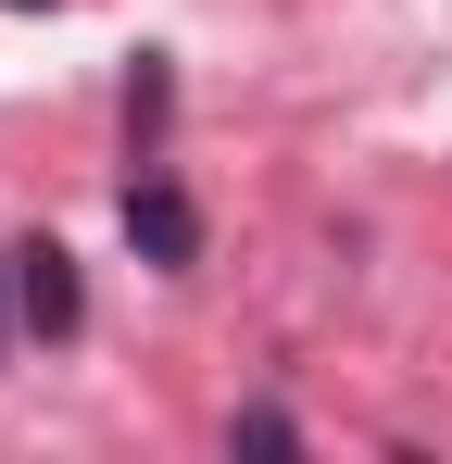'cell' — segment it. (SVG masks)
Listing matches in <instances>:
<instances>
[{
  "label": "cell",
  "mask_w": 452,
  "mask_h": 464,
  "mask_svg": "<svg viewBox=\"0 0 452 464\" xmlns=\"http://www.w3.org/2000/svg\"><path fill=\"white\" fill-rule=\"evenodd\" d=\"M126 251H139V264H163V276H189V264H201V201H189V188H176V176H126Z\"/></svg>",
  "instance_id": "obj_1"
},
{
  "label": "cell",
  "mask_w": 452,
  "mask_h": 464,
  "mask_svg": "<svg viewBox=\"0 0 452 464\" xmlns=\"http://www.w3.org/2000/svg\"><path fill=\"white\" fill-rule=\"evenodd\" d=\"M13 314H25V339H75V326H88V289H75L64 238H25V251H13Z\"/></svg>",
  "instance_id": "obj_2"
},
{
  "label": "cell",
  "mask_w": 452,
  "mask_h": 464,
  "mask_svg": "<svg viewBox=\"0 0 452 464\" xmlns=\"http://www.w3.org/2000/svg\"><path fill=\"white\" fill-rule=\"evenodd\" d=\"M126 139L151 163V139H163V51H139V76H126Z\"/></svg>",
  "instance_id": "obj_3"
},
{
  "label": "cell",
  "mask_w": 452,
  "mask_h": 464,
  "mask_svg": "<svg viewBox=\"0 0 452 464\" xmlns=\"http://www.w3.org/2000/svg\"><path fill=\"white\" fill-rule=\"evenodd\" d=\"M226 440H239V452H301V427H290V414H264V401H251V414H239Z\"/></svg>",
  "instance_id": "obj_4"
},
{
  "label": "cell",
  "mask_w": 452,
  "mask_h": 464,
  "mask_svg": "<svg viewBox=\"0 0 452 464\" xmlns=\"http://www.w3.org/2000/svg\"><path fill=\"white\" fill-rule=\"evenodd\" d=\"M13 326H25V314H13V251H0V352H13Z\"/></svg>",
  "instance_id": "obj_5"
},
{
  "label": "cell",
  "mask_w": 452,
  "mask_h": 464,
  "mask_svg": "<svg viewBox=\"0 0 452 464\" xmlns=\"http://www.w3.org/2000/svg\"><path fill=\"white\" fill-rule=\"evenodd\" d=\"M13 13H51V0H13Z\"/></svg>",
  "instance_id": "obj_6"
}]
</instances>
